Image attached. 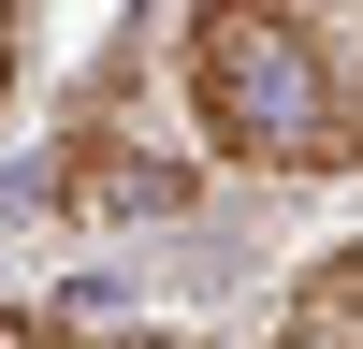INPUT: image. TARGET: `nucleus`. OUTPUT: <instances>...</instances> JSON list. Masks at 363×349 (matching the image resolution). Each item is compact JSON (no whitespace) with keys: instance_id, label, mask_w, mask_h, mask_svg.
I'll use <instances>...</instances> for the list:
<instances>
[{"instance_id":"obj_1","label":"nucleus","mask_w":363,"mask_h":349,"mask_svg":"<svg viewBox=\"0 0 363 349\" xmlns=\"http://www.w3.org/2000/svg\"><path fill=\"white\" fill-rule=\"evenodd\" d=\"M189 116L233 174H349V73L291 0H189Z\"/></svg>"},{"instance_id":"obj_2","label":"nucleus","mask_w":363,"mask_h":349,"mask_svg":"<svg viewBox=\"0 0 363 349\" xmlns=\"http://www.w3.org/2000/svg\"><path fill=\"white\" fill-rule=\"evenodd\" d=\"M58 204L73 218H189V160H160V145H131L116 116H87L73 145H58Z\"/></svg>"},{"instance_id":"obj_3","label":"nucleus","mask_w":363,"mask_h":349,"mask_svg":"<svg viewBox=\"0 0 363 349\" xmlns=\"http://www.w3.org/2000/svg\"><path fill=\"white\" fill-rule=\"evenodd\" d=\"M277 349H363V262H349V248H320L306 277H291V320H277Z\"/></svg>"},{"instance_id":"obj_4","label":"nucleus","mask_w":363,"mask_h":349,"mask_svg":"<svg viewBox=\"0 0 363 349\" xmlns=\"http://www.w3.org/2000/svg\"><path fill=\"white\" fill-rule=\"evenodd\" d=\"M73 349H203V335H73Z\"/></svg>"},{"instance_id":"obj_5","label":"nucleus","mask_w":363,"mask_h":349,"mask_svg":"<svg viewBox=\"0 0 363 349\" xmlns=\"http://www.w3.org/2000/svg\"><path fill=\"white\" fill-rule=\"evenodd\" d=\"M15 29H29V0H0V87H15Z\"/></svg>"},{"instance_id":"obj_6","label":"nucleus","mask_w":363,"mask_h":349,"mask_svg":"<svg viewBox=\"0 0 363 349\" xmlns=\"http://www.w3.org/2000/svg\"><path fill=\"white\" fill-rule=\"evenodd\" d=\"M291 15H306V29H320V44H335V15H349V0H291Z\"/></svg>"}]
</instances>
